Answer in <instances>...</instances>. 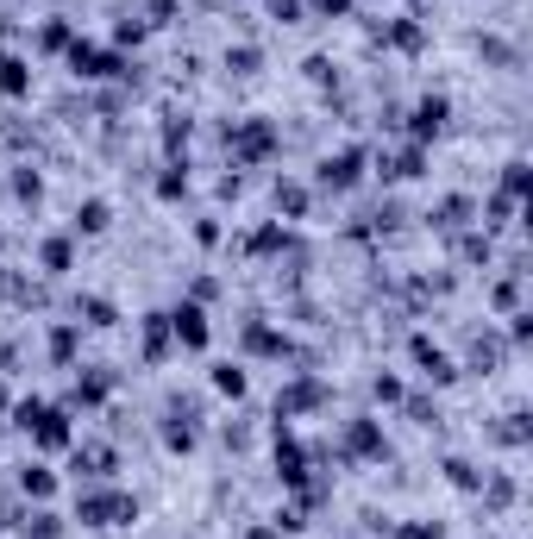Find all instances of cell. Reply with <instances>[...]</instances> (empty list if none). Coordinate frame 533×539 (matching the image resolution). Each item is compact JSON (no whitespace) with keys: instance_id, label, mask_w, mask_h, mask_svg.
Returning <instances> with one entry per match:
<instances>
[{"instance_id":"6da1fadb","label":"cell","mask_w":533,"mask_h":539,"mask_svg":"<svg viewBox=\"0 0 533 539\" xmlns=\"http://www.w3.org/2000/svg\"><path fill=\"white\" fill-rule=\"evenodd\" d=\"M13 427H26L38 452H69L76 445V427H69V408H51V402H19L13 408Z\"/></svg>"},{"instance_id":"7a4b0ae2","label":"cell","mask_w":533,"mask_h":539,"mask_svg":"<svg viewBox=\"0 0 533 539\" xmlns=\"http://www.w3.org/2000/svg\"><path fill=\"white\" fill-rule=\"evenodd\" d=\"M76 521L82 527H132L138 521V496H126V489H113V483H88L76 496Z\"/></svg>"},{"instance_id":"3957f363","label":"cell","mask_w":533,"mask_h":539,"mask_svg":"<svg viewBox=\"0 0 533 539\" xmlns=\"http://www.w3.org/2000/svg\"><path fill=\"white\" fill-rule=\"evenodd\" d=\"M69 76L76 82H107V76H120V82H132V63L113 51V44H95V38H76L69 44Z\"/></svg>"},{"instance_id":"277c9868","label":"cell","mask_w":533,"mask_h":539,"mask_svg":"<svg viewBox=\"0 0 533 539\" xmlns=\"http://www.w3.org/2000/svg\"><path fill=\"white\" fill-rule=\"evenodd\" d=\"M389 452V439H383V420H345V433H339V458H383Z\"/></svg>"},{"instance_id":"5b68a950","label":"cell","mask_w":533,"mask_h":539,"mask_svg":"<svg viewBox=\"0 0 533 539\" xmlns=\"http://www.w3.org/2000/svg\"><path fill=\"white\" fill-rule=\"evenodd\" d=\"M170 333H176V345L207 351V339H214V326H207V308H201V301H176V308H170Z\"/></svg>"},{"instance_id":"8992f818","label":"cell","mask_w":533,"mask_h":539,"mask_svg":"<svg viewBox=\"0 0 533 539\" xmlns=\"http://www.w3.org/2000/svg\"><path fill=\"white\" fill-rule=\"evenodd\" d=\"M276 151V126L270 120H233V163H258Z\"/></svg>"},{"instance_id":"52a82bcc","label":"cell","mask_w":533,"mask_h":539,"mask_svg":"<svg viewBox=\"0 0 533 539\" xmlns=\"http://www.w3.org/2000/svg\"><path fill=\"white\" fill-rule=\"evenodd\" d=\"M452 120V101L446 95H427V101H414V120H408V138L414 145H427V138H439Z\"/></svg>"},{"instance_id":"ba28073f","label":"cell","mask_w":533,"mask_h":539,"mask_svg":"<svg viewBox=\"0 0 533 539\" xmlns=\"http://www.w3.org/2000/svg\"><path fill=\"white\" fill-rule=\"evenodd\" d=\"M327 402V383H314V377H295L283 395H276V427H283L289 414H301V408H320Z\"/></svg>"},{"instance_id":"9c48e42d","label":"cell","mask_w":533,"mask_h":539,"mask_svg":"<svg viewBox=\"0 0 533 539\" xmlns=\"http://www.w3.org/2000/svg\"><path fill=\"white\" fill-rule=\"evenodd\" d=\"M0 95L7 101H32V57L0 51Z\"/></svg>"},{"instance_id":"30bf717a","label":"cell","mask_w":533,"mask_h":539,"mask_svg":"<svg viewBox=\"0 0 533 539\" xmlns=\"http://www.w3.org/2000/svg\"><path fill=\"white\" fill-rule=\"evenodd\" d=\"M358 170H364V151H358V145H345V151H333L327 163H320V189H352Z\"/></svg>"},{"instance_id":"8fae6325","label":"cell","mask_w":533,"mask_h":539,"mask_svg":"<svg viewBox=\"0 0 533 539\" xmlns=\"http://www.w3.org/2000/svg\"><path fill=\"white\" fill-rule=\"evenodd\" d=\"M414 364H421V377H433V383H452V377H458V364H452L427 333H414Z\"/></svg>"},{"instance_id":"7c38bea8","label":"cell","mask_w":533,"mask_h":539,"mask_svg":"<svg viewBox=\"0 0 533 539\" xmlns=\"http://www.w3.org/2000/svg\"><path fill=\"white\" fill-rule=\"evenodd\" d=\"M471 214H483V201H471V195H446L427 220H433L439 232H458V226H471Z\"/></svg>"},{"instance_id":"4fadbf2b","label":"cell","mask_w":533,"mask_h":539,"mask_svg":"<svg viewBox=\"0 0 533 539\" xmlns=\"http://www.w3.org/2000/svg\"><path fill=\"white\" fill-rule=\"evenodd\" d=\"M13 489H19L26 502H51V496H57V477H51V464H19Z\"/></svg>"},{"instance_id":"5bb4252c","label":"cell","mask_w":533,"mask_h":539,"mask_svg":"<svg viewBox=\"0 0 533 539\" xmlns=\"http://www.w3.org/2000/svg\"><path fill=\"white\" fill-rule=\"evenodd\" d=\"M38 264H44V276H63L76 264V232H51V239L38 245Z\"/></svg>"},{"instance_id":"9a60e30c","label":"cell","mask_w":533,"mask_h":539,"mask_svg":"<svg viewBox=\"0 0 533 539\" xmlns=\"http://www.w3.org/2000/svg\"><path fill=\"white\" fill-rule=\"evenodd\" d=\"M170 345H176L170 314H145V364H164V358H170Z\"/></svg>"},{"instance_id":"2e32d148","label":"cell","mask_w":533,"mask_h":539,"mask_svg":"<svg viewBox=\"0 0 533 539\" xmlns=\"http://www.w3.org/2000/svg\"><path fill=\"white\" fill-rule=\"evenodd\" d=\"M32 44H38V57H57V51H69V44H76V26H69V19H44Z\"/></svg>"},{"instance_id":"e0dca14e","label":"cell","mask_w":533,"mask_h":539,"mask_svg":"<svg viewBox=\"0 0 533 539\" xmlns=\"http://www.w3.org/2000/svg\"><path fill=\"white\" fill-rule=\"evenodd\" d=\"M107 220H113V207L95 195V201H82V207H76V220H69V232H76V239H82V232L95 239V232H107Z\"/></svg>"},{"instance_id":"ac0fdd59","label":"cell","mask_w":533,"mask_h":539,"mask_svg":"<svg viewBox=\"0 0 533 539\" xmlns=\"http://www.w3.org/2000/svg\"><path fill=\"white\" fill-rule=\"evenodd\" d=\"M439 471H446V483H452V489H465V496H477V489H483V471H477L471 458H446Z\"/></svg>"},{"instance_id":"d6986e66","label":"cell","mask_w":533,"mask_h":539,"mask_svg":"<svg viewBox=\"0 0 533 539\" xmlns=\"http://www.w3.org/2000/svg\"><path fill=\"white\" fill-rule=\"evenodd\" d=\"M245 345H251V351H264V358H289V339H283V333H270V326H258V320L245 326Z\"/></svg>"},{"instance_id":"ffe728a7","label":"cell","mask_w":533,"mask_h":539,"mask_svg":"<svg viewBox=\"0 0 533 539\" xmlns=\"http://www.w3.org/2000/svg\"><path fill=\"white\" fill-rule=\"evenodd\" d=\"M502 358H508V339H502V333H483V339L471 345V364L483 370V377H490V364H502Z\"/></svg>"},{"instance_id":"44dd1931","label":"cell","mask_w":533,"mask_h":539,"mask_svg":"<svg viewBox=\"0 0 533 539\" xmlns=\"http://www.w3.org/2000/svg\"><path fill=\"white\" fill-rule=\"evenodd\" d=\"M76 333H82V320H57V326H51V358H57V364L76 358Z\"/></svg>"},{"instance_id":"7402d4cb","label":"cell","mask_w":533,"mask_h":539,"mask_svg":"<svg viewBox=\"0 0 533 539\" xmlns=\"http://www.w3.org/2000/svg\"><path fill=\"white\" fill-rule=\"evenodd\" d=\"M383 38L396 44V51H421V44H427V32H421V19H396V26H389Z\"/></svg>"},{"instance_id":"603a6c76","label":"cell","mask_w":533,"mask_h":539,"mask_svg":"<svg viewBox=\"0 0 533 539\" xmlns=\"http://www.w3.org/2000/svg\"><path fill=\"white\" fill-rule=\"evenodd\" d=\"M13 195L26 201V207H38V201H44V182H38L32 163H19V170H13Z\"/></svg>"},{"instance_id":"cb8c5ba5","label":"cell","mask_w":533,"mask_h":539,"mask_svg":"<svg viewBox=\"0 0 533 539\" xmlns=\"http://www.w3.org/2000/svg\"><path fill=\"white\" fill-rule=\"evenodd\" d=\"M226 69H233V76H258L264 51H258V44H239V51H226Z\"/></svg>"},{"instance_id":"d4e9b609","label":"cell","mask_w":533,"mask_h":539,"mask_svg":"<svg viewBox=\"0 0 533 539\" xmlns=\"http://www.w3.org/2000/svg\"><path fill=\"white\" fill-rule=\"evenodd\" d=\"M276 207H289V220H301L308 214V189L301 182H276Z\"/></svg>"},{"instance_id":"484cf974","label":"cell","mask_w":533,"mask_h":539,"mask_svg":"<svg viewBox=\"0 0 533 539\" xmlns=\"http://www.w3.org/2000/svg\"><path fill=\"white\" fill-rule=\"evenodd\" d=\"M214 389L239 402V395H245V370H239V364H214Z\"/></svg>"},{"instance_id":"4316f807","label":"cell","mask_w":533,"mask_h":539,"mask_svg":"<svg viewBox=\"0 0 533 539\" xmlns=\"http://www.w3.org/2000/svg\"><path fill=\"white\" fill-rule=\"evenodd\" d=\"M182 189H189V163H170V170L157 176V195H164V201H176Z\"/></svg>"},{"instance_id":"83f0119b","label":"cell","mask_w":533,"mask_h":539,"mask_svg":"<svg viewBox=\"0 0 533 539\" xmlns=\"http://www.w3.org/2000/svg\"><path fill=\"white\" fill-rule=\"evenodd\" d=\"M120 44H145V19L138 13H126L120 26H113V51H120Z\"/></svg>"},{"instance_id":"f1b7e54d","label":"cell","mask_w":533,"mask_h":539,"mask_svg":"<svg viewBox=\"0 0 533 539\" xmlns=\"http://www.w3.org/2000/svg\"><path fill=\"white\" fill-rule=\"evenodd\" d=\"M82 320H88V326H113L120 314H113V301H101V295H88V301H82Z\"/></svg>"},{"instance_id":"f546056e","label":"cell","mask_w":533,"mask_h":539,"mask_svg":"<svg viewBox=\"0 0 533 539\" xmlns=\"http://www.w3.org/2000/svg\"><path fill=\"white\" fill-rule=\"evenodd\" d=\"M264 13L276 26H301V0H264Z\"/></svg>"},{"instance_id":"4dcf8cb0","label":"cell","mask_w":533,"mask_h":539,"mask_svg":"<svg viewBox=\"0 0 533 539\" xmlns=\"http://www.w3.org/2000/svg\"><path fill=\"white\" fill-rule=\"evenodd\" d=\"M502 195H527V163H502Z\"/></svg>"},{"instance_id":"1f68e13d","label":"cell","mask_w":533,"mask_h":539,"mask_svg":"<svg viewBox=\"0 0 533 539\" xmlns=\"http://www.w3.org/2000/svg\"><path fill=\"white\" fill-rule=\"evenodd\" d=\"M370 395H377V402H402V395H408V389H402V377H389V370H383V377H377V383H370Z\"/></svg>"},{"instance_id":"d6a6232c","label":"cell","mask_w":533,"mask_h":539,"mask_svg":"<svg viewBox=\"0 0 533 539\" xmlns=\"http://www.w3.org/2000/svg\"><path fill=\"white\" fill-rule=\"evenodd\" d=\"M402 402H408V414H414V420H421V427H433V420H439V408L427 402V395H402Z\"/></svg>"},{"instance_id":"836d02e7","label":"cell","mask_w":533,"mask_h":539,"mask_svg":"<svg viewBox=\"0 0 533 539\" xmlns=\"http://www.w3.org/2000/svg\"><path fill=\"white\" fill-rule=\"evenodd\" d=\"M308 7H314L320 19H345V13H352V7H358V0H308Z\"/></svg>"},{"instance_id":"e575fe53","label":"cell","mask_w":533,"mask_h":539,"mask_svg":"<svg viewBox=\"0 0 533 539\" xmlns=\"http://www.w3.org/2000/svg\"><path fill=\"white\" fill-rule=\"evenodd\" d=\"M508 214H515V195H490V226H508Z\"/></svg>"},{"instance_id":"d590c367","label":"cell","mask_w":533,"mask_h":539,"mask_svg":"<svg viewBox=\"0 0 533 539\" xmlns=\"http://www.w3.org/2000/svg\"><path fill=\"white\" fill-rule=\"evenodd\" d=\"M396 539H439V521H433V527H427V521H421V527H402Z\"/></svg>"},{"instance_id":"8d00e7d4","label":"cell","mask_w":533,"mask_h":539,"mask_svg":"<svg viewBox=\"0 0 533 539\" xmlns=\"http://www.w3.org/2000/svg\"><path fill=\"white\" fill-rule=\"evenodd\" d=\"M251 539H289V533H283V527L270 521V527H251Z\"/></svg>"},{"instance_id":"74e56055","label":"cell","mask_w":533,"mask_h":539,"mask_svg":"<svg viewBox=\"0 0 533 539\" xmlns=\"http://www.w3.org/2000/svg\"><path fill=\"white\" fill-rule=\"evenodd\" d=\"M0 414H7V389H0Z\"/></svg>"}]
</instances>
